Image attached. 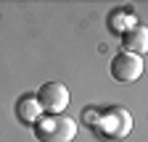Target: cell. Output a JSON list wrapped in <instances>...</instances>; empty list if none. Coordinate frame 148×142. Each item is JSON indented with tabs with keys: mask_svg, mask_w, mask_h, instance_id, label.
<instances>
[{
	"mask_svg": "<svg viewBox=\"0 0 148 142\" xmlns=\"http://www.w3.org/2000/svg\"><path fill=\"white\" fill-rule=\"evenodd\" d=\"M34 137L40 142H71L77 137V121L69 116H42L34 124Z\"/></svg>",
	"mask_w": 148,
	"mask_h": 142,
	"instance_id": "2",
	"label": "cell"
},
{
	"mask_svg": "<svg viewBox=\"0 0 148 142\" xmlns=\"http://www.w3.org/2000/svg\"><path fill=\"white\" fill-rule=\"evenodd\" d=\"M16 118L21 124H29V126H34V124L42 118V111H40V105H37L34 95H21L16 100Z\"/></svg>",
	"mask_w": 148,
	"mask_h": 142,
	"instance_id": "6",
	"label": "cell"
},
{
	"mask_svg": "<svg viewBox=\"0 0 148 142\" xmlns=\"http://www.w3.org/2000/svg\"><path fill=\"white\" fill-rule=\"evenodd\" d=\"M34 100L40 105V111H48L56 116V113H64V108L69 105V90L61 82H45L34 92Z\"/></svg>",
	"mask_w": 148,
	"mask_h": 142,
	"instance_id": "3",
	"label": "cell"
},
{
	"mask_svg": "<svg viewBox=\"0 0 148 142\" xmlns=\"http://www.w3.org/2000/svg\"><path fill=\"white\" fill-rule=\"evenodd\" d=\"M130 129H132V116L127 108H119V105L98 111L95 121H92V132H98L103 139H124Z\"/></svg>",
	"mask_w": 148,
	"mask_h": 142,
	"instance_id": "1",
	"label": "cell"
},
{
	"mask_svg": "<svg viewBox=\"0 0 148 142\" xmlns=\"http://www.w3.org/2000/svg\"><path fill=\"white\" fill-rule=\"evenodd\" d=\"M108 71H111V76H114L116 82L130 84V82L140 79V74H143V58L132 55V53H116V55L111 58Z\"/></svg>",
	"mask_w": 148,
	"mask_h": 142,
	"instance_id": "4",
	"label": "cell"
},
{
	"mask_svg": "<svg viewBox=\"0 0 148 142\" xmlns=\"http://www.w3.org/2000/svg\"><path fill=\"white\" fill-rule=\"evenodd\" d=\"M108 26H111V32H116V34L127 32L130 26H135V16H132V11H130V8H116L114 13L108 16Z\"/></svg>",
	"mask_w": 148,
	"mask_h": 142,
	"instance_id": "7",
	"label": "cell"
},
{
	"mask_svg": "<svg viewBox=\"0 0 148 142\" xmlns=\"http://www.w3.org/2000/svg\"><path fill=\"white\" fill-rule=\"evenodd\" d=\"M122 47H124V53H132V55L143 58V53L148 50V29L143 24H135L127 32H122Z\"/></svg>",
	"mask_w": 148,
	"mask_h": 142,
	"instance_id": "5",
	"label": "cell"
}]
</instances>
